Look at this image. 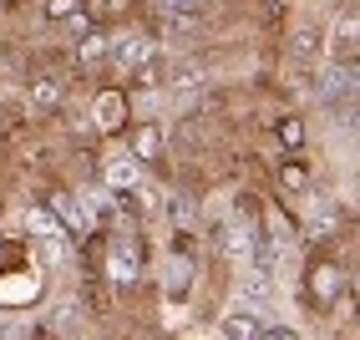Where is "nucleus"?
<instances>
[{"instance_id":"1","label":"nucleus","mask_w":360,"mask_h":340,"mask_svg":"<svg viewBox=\"0 0 360 340\" xmlns=\"http://www.w3.org/2000/svg\"><path fill=\"white\" fill-rule=\"evenodd\" d=\"M82 15H86V0H46V20H71V26H82Z\"/></svg>"},{"instance_id":"2","label":"nucleus","mask_w":360,"mask_h":340,"mask_svg":"<svg viewBox=\"0 0 360 340\" xmlns=\"http://www.w3.org/2000/svg\"><path fill=\"white\" fill-rule=\"evenodd\" d=\"M107 51H117V61H122V66H137L142 56H153V46L142 41V36H122L117 46H107Z\"/></svg>"},{"instance_id":"3","label":"nucleus","mask_w":360,"mask_h":340,"mask_svg":"<svg viewBox=\"0 0 360 340\" xmlns=\"http://www.w3.org/2000/svg\"><path fill=\"white\" fill-rule=\"evenodd\" d=\"M224 335H233V340H249V335H259V320L249 310H233V315H224Z\"/></svg>"},{"instance_id":"4","label":"nucleus","mask_w":360,"mask_h":340,"mask_svg":"<svg viewBox=\"0 0 360 340\" xmlns=\"http://www.w3.org/2000/svg\"><path fill=\"white\" fill-rule=\"evenodd\" d=\"M132 153H137V158H158V153H162V132H158L153 122H148V127H137V137H132Z\"/></svg>"},{"instance_id":"5","label":"nucleus","mask_w":360,"mask_h":340,"mask_svg":"<svg viewBox=\"0 0 360 340\" xmlns=\"http://www.w3.org/2000/svg\"><path fill=\"white\" fill-rule=\"evenodd\" d=\"M56 213H61V224H66L71 234H86V218H82L77 199H56Z\"/></svg>"},{"instance_id":"6","label":"nucleus","mask_w":360,"mask_h":340,"mask_svg":"<svg viewBox=\"0 0 360 340\" xmlns=\"http://www.w3.org/2000/svg\"><path fill=\"white\" fill-rule=\"evenodd\" d=\"M279 142H284L290 153L304 148V127H300V117H284V122H279Z\"/></svg>"},{"instance_id":"7","label":"nucleus","mask_w":360,"mask_h":340,"mask_svg":"<svg viewBox=\"0 0 360 340\" xmlns=\"http://www.w3.org/2000/svg\"><path fill=\"white\" fill-rule=\"evenodd\" d=\"M31 102H36L41 112H51V107L61 102V87H56V82H36V87H31Z\"/></svg>"},{"instance_id":"8","label":"nucleus","mask_w":360,"mask_h":340,"mask_svg":"<svg viewBox=\"0 0 360 340\" xmlns=\"http://www.w3.org/2000/svg\"><path fill=\"white\" fill-rule=\"evenodd\" d=\"M112 275H117V279H132V275H137V249H132V244H122V249H117V259H112Z\"/></svg>"},{"instance_id":"9","label":"nucleus","mask_w":360,"mask_h":340,"mask_svg":"<svg viewBox=\"0 0 360 340\" xmlns=\"http://www.w3.org/2000/svg\"><path fill=\"white\" fill-rule=\"evenodd\" d=\"M97 122L102 127H122V102H117V96H102L97 102Z\"/></svg>"},{"instance_id":"10","label":"nucleus","mask_w":360,"mask_h":340,"mask_svg":"<svg viewBox=\"0 0 360 340\" xmlns=\"http://www.w3.org/2000/svg\"><path fill=\"white\" fill-rule=\"evenodd\" d=\"M284 188H290V193H309V173H304V168L300 163H284Z\"/></svg>"},{"instance_id":"11","label":"nucleus","mask_w":360,"mask_h":340,"mask_svg":"<svg viewBox=\"0 0 360 340\" xmlns=\"http://www.w3.org/2000/svg\"><path fill=\"white\" fill-rule=\"evenodd\" d=\"M107 46H112L107 36H86V41H82V66H91V61H102V51H107Z\"/></svg>"}]
</instances>
